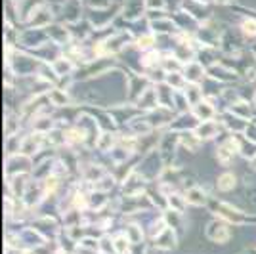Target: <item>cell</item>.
<instances>
[{"label":"cell","instance_id":"1","mask_svg":"<svg viewBox=\"0 0 256 254\" xmlns=\"http://www.w3.org/2000/svg\"><path fill=\"white\" fill-rule=\"evenodd\" d=\"M206 237L214 241V243H228L230 237H232V230L226 220L218 218V220H212V222L206 226Z\"/></svg>","mask_w":256,"mask_h":254},{"label":"cell","instance_id":"2","mask_svg":"<svg viewBox=\"0 0 256 254\" xmlns=\"http://www.w3.org/2000/svg\"><path fill=\"white\" fill-rule=\"evenodd\" d=\"M216 214H218V218L226 220L228 224H243L246 220V216L243 214L241 208H235L228 202H220L218 208H216Z\"/></svg>","mask_w":256,"mask_h":254},{"label":"cell","instance_id":"3","mask_svg":"<svg viewBox=\"0 0 256 254\" xmlns=\"http://www.w3.org/2000/svg\"><path fill=\"white\" fill-rule=\"evenodd\" d=\"M153 244L157 246V248H160V250H170V248H174L176 246V233H174V230H164L162 233H159L157 237H153Z\"/></svg>","mask_w":256,"mask_h":254},{"label":"cell","instance_id":"4","mask_svg":"<svg viewBox=\"0 0 256 254\" xmlns=\"http://www.w3.org/2000/svg\"><path fill=\"white\" fill-rule=\"evenodd\" d=\"M186 201H188V204H192V206H203L204 202H206V195L199 188H193V190H190L186 193Z\"/></svg>","mask_w":256,"mask_h":254},{"label":"cell","instance_id":"5","mask_svg":"<svg viewBox=\"0 0 256 254\" xmlns=\"http://www.w3.org/2000/svg\"><path fill=\"white\" fill-rule=\"evenodd\" d=\"M124 235L130 239V243L134 244L144 241V232H142V226H138V224H128L126 230H124Z\"/></svg>","mask_w":256,"mask_h":254},{"label":"cell","instance_id":"6","mask_svg":"<svg viewBox=\"0 0 256 254\" xmlns=\"http://www.w3.org/2000/svg\"><path fill=\"white\" fill-rule=\"evenodd\" d=\"M113 246H115V252L117 254H130V239L126 235H117L113 239Z\"/></svg>","mask_w":256,"mask_h":254},{"label":"cell","instance_id":"7","mask_svg":"<svg viewBox=\"0 0 256 254\" xmlns=\"http://www.w3.org/2000/svg\"><path fill=\"white\" fill-rule=\"evenodd\" d=\"M235 176L234 174H224V176H220L218 178V182H216V186H218V190L224 191V193H228V191H232L235 188Z\"/></svg>","mask_w":256,"mask_h":254}]
</instances>
